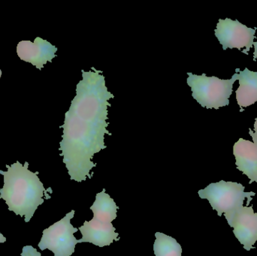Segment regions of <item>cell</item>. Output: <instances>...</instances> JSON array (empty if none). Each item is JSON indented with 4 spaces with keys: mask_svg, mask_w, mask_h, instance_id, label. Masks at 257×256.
Listing matches in <instances>:
<instances>
[{
    "mask_svg": "<svg viewBox=\"0 0 257 256\" xmlns=\"http://www.w3.org/2000/svg\"><path fill=\"white\" fill-rule=\"evenodd\" d=\"M244 189L245 187L241 183L221 180L218 183H211L198 193L202 199L208 200L213 210L217 212L219 216H221L222 214L242 206L245 198L248 207L252 197L255 196L256 193L245 192Z\"/></svg>",
    "mask_w": 257,
    "mask_h": 256,
    "instance_id": "obj_4",
    "label": "cell"
},
{
    "mask_svg": "<svg viewBox=\"0 0 257 256\" xmlns=\"http://www.w3.org/2000/svg\"><path fill=\"white\" fill-rule=\"evenodd\" d=\"M6 237H5L3 234L0 233V243H6Z\"/></svg>",
    "mask_w": 257,
    "mask_h": 256,
    "instance_id": "obj_17",
    "label": "cell"
},
{
    "mask_svg": "<svg viewBox=\"0 0 257 256\" xmlns=\"http://www.w3.org/2000/svg\"><path fill=\"white\" fill-rule=\"evenodd\" d=\"M229 226L240 243L247 251L254 249L257 240V213L253 207L240 206L238 208L224 213Z\"/></svg>",
    "mask_w": 257,
    "mask_h": 256,
    "instance_id": "obj_7",
    "label": "cell"
},
{
    "mask_svg": "<svg viewBox=\"0 0 257 256\" xmlns=\"http://www.w3.org/2000/svg\"><path fill=\"white\" fill-rule=\"evenodd\" d=\"M154 252L156 256H182V248L176 240L161 232L155 234Z\"/></svg>",
    "mask_w": 257,
    "mask_h": 256,
    "instance_id": "obj_13",
    "label": "cell"
},
{
    "mask_svg": "<svg viewBox=\"0 0 257 256\" xmlns=\"http://www.w3.org/2000/svg\"><path fill=\"white\" fill-rule=\"evenodd\" d=\"M252 141L240 138L233 147L235 165L240 171L250 179V184L257 183V138L249 132Z\"/></svg>",
    "mask_w": 257,
    "mask_h": 256,
    "instance_id": "obj_9",
    "label": "cell"
},
{
    "mask_svg": "<svg viewBox=\"0 0 257 256\" xmlns=\"http://www.w3.org/2000/svg\"><path fill=\"white\" fill-rule=\"evenodd\" d=\"M2 74H3V72H2V70L0 69V78H1Z\"/></svg>",
    "mask_w": 257,
    "mask_h": 256,
    "instance_id": "obj_18",
    "label": "cell"
},
{
    "mask_svg": "<svg viewBox=\"0 0 257 256\" xmlns=\"http://www.w3.org/2000/svg\"><path fill=\"white\" fill-rule=\"evenodd\" d=\"M118 209L115 201L105 192V189L96 194V200L90 207L93 213V219L103 223H111L117 218Z\"/></svg>",
    "mask_w": 257,
    "mask_h": 256,
    "instance_id": "obj_12",
    "label": "cell"
},
{
    "mask_svg": "<svg viewBox=\"0 0 257 256\" xmlns=\"http://www.w3.org/2000/svg\"><path fill=\"white\" fill-rule=\"evenodd\" d=\"M81 72L76 96L60 127L63 131L59 148L71 180L78 183L93 177L90 172L96 164L92 159L107 147L105 135H111L107 130L108 102L114 97L105 85L102 71L92 67Z\"/></svg>",
    "mask_w": 257,
    "mask_h": 256,
    "instance_id": "obj_1",
    "label": "cell"
},
{
    "mask_svg": "<svg viewBox=\"0 0 257 256\" xmlns=\"http://www.w3.org/2000/svg\"><path fill=\"white\" fill-rule=\"evenodd\" d=\"M187 84L192 90V96L196 102L207 109H219L229 105L233 84L239 78L235 73L231 79L223 80L217 77H208L187 73Z\"/></svg>",
    "mask_w": 257,
    "mask_h": 256,
    "instance_id": "obj_3",
    "label": "cell"
},
{
    "mask_svg": "<svg viewBox=\"0 0 257 256\" xmlns=\"http://www.w3.org/2000/svg\"><path fill=\"white\" fill-rule=\"evenodd\" d=\"M7 171L0 170L4 177V185L0 189V198L6 201L10 211L24 217V222L31 220L35 212L45 199L51 198V187L45 189L38 177L39 171L32 172L29 163L16 162L6 165Z\"/></svg>",
    "mask_w": 257,
    "mask_h": 256,
    "instance_id": "obj_2",
    "label": "cell"
},
{
    "mask_svg": "<svg viewBox=\"0 0 257 256\" xmlns=\"http://www.w3.org/2000/svg\"><path fill=\"white\" fill-rule=\"evenodd\" d=\"M249 132H250L252 135H254V136L257 138V117L255 119L254 132H253V131L251 130V129H249Z\"/></svg>",
    "mask_w": 257,
    "mask_h": 256,
    "instance_id": "obj_15",
    "label": "cell"
},
{
    "mask_svg": "<svg viewBox=\"0 0 257 256\" xmlns=\"http://www.w3.org/2000/svg\"><path fill=\"white\" fill-rule=\"evenodd\" d=\"M239 72V87L235 92L236 100L240 108H247L257 102V72L246 68Z\"/></svg>",
    "mask_w": 257,
    "mask_h": 256,
    "instance_id": "obj_11",
    "label": "cell"
},
{
    "mask_svg": "<svg viewBox=\"0 0 257 256\" xmlns=\"http://www.w3.org/2000/svg\"><path fill=\"white\" fill-rule=\"evenodd\" d=\"M57 48L42 38L37 37L34 42L21 41L17 46V54L23 61L31 63L41 70L48 62L51 63L57 57Z\"/></svg>",
    "mask_w": 257,
    "mask_h": 256,
    "instance_id": "obj_8",
    "label": "cell"
},
{
    "mask_svg": "<svg viewBox=\"0 0 257 256\" xmlns=\"http://www.w3.org/2000/svg\"><path fill=\"white\" fill-rule=\"evenodd\" d=\"M21 256H42L37 249L32 246H25L23 247Z\"/></svg>",
    "mask_w": 257,
    "mask_h": 256,
    "instance_id": "obj_14",
    "label": "cell"
},
{
    "mask_svg": "<svg viewBox=\"0 0 257 256\" xmlns=\"http://www.w3.org/2000/svg\"><path fill=\"white\" fill-rule=\"evenodd\" d=\"M82 234V238L78 240L79 243H90L99 247L110 246L114 240H120L119 234L112 223H103L96 219L85 221L84 225L78 228Z\"/></svg>",
    "mask_w": 257,
    "mask_h": 256,
    "instance_id": "obj_10",
    "label": "cell"
},
{
    "mask_svg": "<svg viewBox=\"0 0 257 256\" xmlns=\"http://www.w3.org/2000/svg\"><path fill=\"white\" fill-rule=\"evenodd\" d=\"M253 46H254V53H253V61H256L257 58V42H253Z\"/></svg>",
    "mask_w": 257,
    "mask_h": 256,
    "instance_id": "obj_16",
    "label": "cell"
},
{
    "mask_svg": "<svg viewBox=\"0 0 257 256\" xmlns=\"http://www.w3.org/2000/svg\"><path fill=\"white\" fill-rule=\"evenodd\" d=\"M256 28H248L241 24L238 20L232 21L226 18L219 20L214 34L224 51L227 48L241 50V48H246L242 53L248 55L253 40L256 38Z\"/></svg>",
    "mask_w": 257,
    "mask_h": 256,
    "instance_id": "obj_6",
    "label": "cell"
},
{
    "mask_svg": "<svg viewBox=\"0 0 257 256\" xmlns=\"http://www.w3.org/2000/svg\"><path fill=\"white\" fill-rule=\"evenodd\" d=\"M75 213V210H72L63 219L44 230L38 244L41 250L48 249L54 256H71L75 252L78 240L74 234L78 231V228H75L71 223Z\"/></svg>",
    "mask_w": 257,
    "mask_h": 256,
    "instance_id": "obj_5",
    "label": "cell"
}]
</instances>
